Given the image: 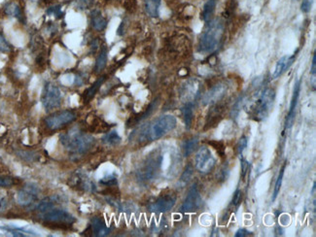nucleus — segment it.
Wrapping results in <instances>:
<instances>
[{"label":"nucleus","instance_id":"1","mask_svg":"<svg viewBox=\"0 0 316 237\" xmlns=\"http://www.w3.org/2000/svg\"><path fill=\"white\" fill-rule=\"evenodd\" d=\"M177 120L173 115L161 116L150 125L143 126L138 133V141H155L162 138L176 127Z\"/></svg>","mask_w":316,"mask_h":237},{"label":"nucleus","instance_id":"2","mask_svg":"<svg viewBox=\"0 0 316 237\" xmlns=\"http://www.w3.org/2000/svg\"><path fill=\"white\" fill-rule=\"evenodd\" d=\"M61 142L67 150L72 152L73 155L82 156L93 147L95 138L74 127L68 132L61 135Z\"/></svg>","mask_w":316,"mask_h":237},{"label":"nucleus","instance_id":"3","mask_svg":"<svg viewBox=\"0 0 316 237\" xmlns=\"http://www.w3.org/2000/svg\"><path fill=\"white\" fill-rule=\"evenodd\" d=\"M224 31L225 26L220 19L210 21L200 39L199 51L201 53L214 52L223 38Z\"/></svg>","mask_w":316,"mask_h":237},{"label":"nucleus","instance_id":"4","mask_svg":"<svg viewBox=\"0 0 316 237\" xmlns=\"http://www.w3.org/2000/svg\"><path fill=\"white\" fill-rule=\"evenodd\" d=\"M275 98V92L270 88L261 91L251 101L248 113L255 121L265 120L272 109Z\"/></svg>","mask_w":316,"mask_h":237},{"label":"nucleus","instance_id":"5","mask_svg":"<svg viewBox=\"0 0 316 237\" xmlns=\"http://www.w3.org/2000/svg\"><path fill=\"white\" fill-rule=\"evenodd\" d=\"M163 162V156L161 154H151L140 165L136 172V177L141 182H149L153 180L159 172Z\"/></svg>","mask_w":316,"mask_h":237},{"label":"nucleus","instance_id":"6","mask_svg":"<svg viewBox=\"0 0 316 237\" xmlns=\"http://www.w3.org/2000/svg\"><path fill=\"white\" fill-rule=\"evenodd\" d=\"M41 101L46 111L59 108L62 103V92L61 90L52 83H47L44 86Z\"/></svg>","mask_w":316,"mask_h":237},{"label":"nucleus","instance_id":"7","mask_svg":"<svg viewBox=\"0 0 316 237\" xmlns=\"http://www.w3.org/2000/svg\"><path fill=\"white\" fill-rule=\"evenodd\" d=\"M76 119L75 113L69 110L56 112L45 119V124L47 127L51 130L60 129L66 125L72 123Z\"/></svg>","mask_w":316,"mask_h":237},{"label":"nucleus","instance_id":"8","mask_svg":"<svg viewBox=\"0 0 316 237\" xmlns=\"http://www.w3.org/2000/svg\"><path fill=\"white\" fill-rule=\"evenodd\" d=\"M196 168L202 173H208L213 169L216 163V159L212 156L211 151L206 147L203 146L197 152L195 158Z\"/></svg>","mask_w":316,"mask_h":237},{"label":"nucleus","instance_id":"9","mask_svg":"<svg viewBox=\"0 0 316 237\" xmlns=\"http://www.w3.org/2000/svg\"><path fill=\"white\" fill-rule=\"evenodd\" d=\"M40 193V190L34 184H27L23 189L18 191L17 201L20 205L29 206L34 203Z\"/></svg>","mask_w":316,"mask_h":237},{"label":"nucleus","instance_id":"10","mask_svg":"<svg viewBox=\"0 0 316 237\" xmlns=\"http://www.w3.org/2000/svg\"><path fill=\"white\" fill-rule=\"evenodd\" d=\"M176 202V196L172 193L163 194L149 205V210L157 213H166L174 208Z\"/></svg>","mask_w":316,"mask_h":237},{"label":"nucleus","instance_id":"11","mask_svg":"<svg viewBox=\"0 0 316 237\" xmlns=\"http://www.w3.org/2000/svg\"><path fill=\"white\" fill-rule=\"evenodd\" d=\"M43 220L48 222L54 223H73L76 220L75 218L65 210L62 209H51L43 214Z\"/></svg>","mask_w":316,"mask_h":237},{"label":"nucleus","instance_id":"12","mask_svg":"<svg viewBox=\"0 0 316 237\" xmlns=\"http://www.w3.org/2000/svg\"><path fill=\"white\" fill-rule=\"evenodd\" d=\"M202 205V197L198 189L197 184H193L191 187L182 206H181V211L183 213H189L193 212L197 209H199Z\"/></svg>","mask_w":316,"mask_h":237},{"label":"nucleus","instance_id":"13","mask_svg":"<svg viewBox=\"0 0 316 237\" xmlns=\"http://www.w3.org/2000/svg\"><path fill=\"white\" fill-rule=\"evenodd\" d=\"M300 81H297L295 84V87H294V92H293V95L291 98L289 111H288L286 121H285V129L291 127L294 123V120L296 117V108L298 105V100H299V95H300Z\"/></svg>","mask_w":316,"mask_h":237},{"label":"nucleus","instance_id":"14","mask_svg":"<svg viewBox=\"0 0 316 237\" xmlns=\"http://www.w3.org/2000/svg\"><path fill=\"white\" fill-rule=\"evenodd\" d=\"M227 92V85L226 84H219L216 85L215 87H213L209 92H207L204 97H203V103L205 105L206 104H210L213 102H217L219 100H221L223 98V96L225 95Z\"/></svg>","mask_w":316,"mask_h":237},{"label":"nucleus","instance_id":"15","mask_svg":"<svg viewBox=\"0 0 316 237\" xmlns=\"http://www.w3.org/2000/svg\"><path fill=\"white\" fill-rule=\"evenodd\" d=\"M295 58H296V55L292 56V57H289V56H284L282 57L277 63H276V65H275V68H274V71L272 73V79H276L278 78L280 75H282L294 63L295 61Z\"/></svg>","mask_w":316,"mask_h":237},{"label":"nucleus","instance_id":"16","mask_svg":"<svg viewBox=\"0 0 316 237\" xmlns=\"http://www.w3.org/2000/svg\"><path fill=\"white\" fill-rule=\"evenodd\" d=\"M91 225L95 236H106L110 233V228L99 217H94L91 221Z\"/></svg>","mask_w":316,"mask_h":237},{"label":"nucleus","instance_id":"17","mask_svg":"<svg viewBox=\"0 0 316 237\" xmlns=\"http://www.w3.org/2000/svg\"><path fill=\"white\" fill-rule=\"evenodd\" d=\"M74 181V184L73 186L75 187H79L81 188L82 190H92L95 186L93 185V183L89 180V178L87 176H85L84 174H81V173H76L74 174V178L72 179Z\"/></svg>","mask_w":316,"mask_h":237},{"label":"nucleus","instance_id":"18","mask_svg":"<svg viewBox=\"0 0 316 237\" xmlns=\"http://www.w3.org/2000/svg\"><path fill=\"white\" fill-rule=\"evenodd\" d=\"M107 26V21L102 16L101 12L99 10H95L92 12V27L97 31L101 32L103 31Z\"/></svg>","mask_w":316,"mask_h":237},{"label":"nucleus","instance_id":"19","mask_svg":"<svg viewBox=\"0 0 316 237\" xmlns=\"http://www.w3.org/2000/svg\"><path fill=\"white\" fill-rule=\"evenodd\" d=\"M162 0H145V10L152 18L159 16V10Z\"/></svg>","mask_w":316,"mask_h":237},{"label":"nucleus","instance_id":"20","mask_svg":"<svg viewBox=\"0 0 316 237\" xmlns=\"http://www.w3.org/2000/svg\"><path fill=\"white\" fill-rule=\"evenodd\" d=\"M59 203V198L58 196L54 195V196H48L46 198H44L43 200H41L39 202V204L37 205V210L39 212L45 213L51 209L54 208V206Z\"/></svg>","mask_w":316,"mask_h":237},{"label":"nucleus","instance_id":"21","mask_svg":"<svg viewBox=\"0 0 316 237\" xmlns=\"http://www.w3.org/2000/svg\"><path fill=\"white\" fill-rule=\"evenodd\" d=\"M183 112V117H184V122L187 129H190L193 119H194V104L192 102H187L185 106L182 109Z\"/></svg>","mask_w":316,"mask_h":237},{"label":"nucleus","instance_id":"22","mask_svg":"<svg viewBox=\"0 0 316 237\" xmlns=\"http://www.w3.org/2000/svg\"><path fill=\"white\" fill-rule=\"evenodd\" d=\"M215 7H216V0H208L204 6L202 12V20L205 22H208L215 11Z\"/></svg>","mask_w":316,"mask_h":237},{"label":"nucleus","instance_id":"23","mask_svg":"<svg viewBox=\"0 0 316 237\" xmlns=\"http://www.w3.org/2000/svg\"><path fill=\"white\" fill-rule=\"evenodd\" d=\"M107 57H108V51L107 48L105 46L102 47L97 59H96V63H95V70L96 73L100 72L101 70L104 69V67L106 66L107 63Z\"/></svg>","mask_w":316,"mask_h":237},{"label":"nucleus","instance_id":"24","mask_svg":"<svg viewBox=\"0 0 316 237\" xmlns=\"http://www.w3.org/2000/svg\"><path fill=\"white\" fill-rule=\"evenodd\" d=\"M102 142L108 146H117L121 142V137L116 130H111L103 136Z\"/></svg>","mask_w":316,"mask_h":237},{"label":"nucleus","instance_id":"25","mask_svg":"<svg viewBox=\"0 0 316 237\" xmlns=\"http://www.w3.org/2000/svg\"><path fill=\"white\" fill-rule=\"evenodd\" d=\"M5 13L8 15V16H11V17H15L19 20H22L23 18V13H22V10L20 8V6L16 3H9L6 7H5Z\"/></svg>","mask_w":316,"mask_h":237},{"label":"nucleus","instance_id":"26","mask_svg":"<svg viewBox=\"0 0 316 237\" xmlns=\"http://www.w3.org/2000/svg\"><path fill=\"white\" fill-rule=\"evenodd\" d=\"M198 145H199L198 138H192V139L187 140L183 145L184 156L189 157L191 154H193L195 152V150L198 148Z\"/></svg>","mask_w":316,"mask_h":237},{"label":"nucleus","instance_id":"27","mask_svg":"<svg viewBox=\"0 0 316 237\" xmlns=\"http://www.w3.org/2000/svg\"><path fill=\"white\" fill-rule=\"evenodd\" d=\"M242 191L238 189V190H236V192L234 193V196H233V199H232V201H231V203H230V206H229V210H234V211H236L238 207H239V205H240V203H241V200H242Z\"/></svg>","mask_w":316,"mask_h":237},{"label":"nucleus","instance_id":"28","mask_svg":"<svg viewBox=\"0 0 316 237\" xmlns=\"http://www.w3.org/2000/svg\"><path fill=\"white\" fill-rule=\"evenodd\" d=\"M285 167H286V162L283 164L282 168L280 169V172H279L278 178H277V180H276V183H275V186H274V190H273V195H272V201L275 200V198L277 197L278 192H279V190H280V188H281V185H282V180H283V175H284Z\"/></svg>","mask_w":316,"mask_h":237},{"label":"nucleus","instance_id":"29","mask_svg":"<svg viewBox=\"0 0 316 237\" xmlns=\"http://www.w3.org/2000/svg\"><path fill=\"white\" fill-rule=\"evenodd\" d=\"M17 155L22 159H24L26 161H30V162L37 160V158H38L37 154H35L34 152H31V151H19L17 153Z\"/></svg>","mask_w":316,"mask_h":237},{"label":"nucleus","instance_id":"30","mask_svg":"<svg viewBox=\"0 0 316 237\" xmlns=\"http://www.w3.org/2000/svg\"><path fill=\"white\" fill-rule=\"evenodd\" d=\"M15 185V179L10 176L0 175V188H10Z\"/></svg>","mask_w":316,"mask_h":237},{"label":"nucleus","instance_id":"31","mask_svg":"<svg viewBox=\"0 0 316 237\" xmlns=\"http://www.w3.org/2000/svg\"><path fill=\"white\" fill-rule=\"evenodd\" d=\"M104 76L103 77H101V78H99L92 87H91V89L87 92V96H88V98H91V97H93L94 95H95V94L97 92V90L99 89V87H100V85L103 83V81H104Z\"/></svg>","mask_w":316,"mask_h":237},{"label":"nucleus","instance_id":"32","mask_svg":"<svg viewBox=\"0 0 316 237\" xmlns=\"http://www.w3.org/2000/svg\"><path fill=\"white\" fill-rule=\"evenodd\" d=\"M100 184L104 186H114L117 184V177L115 174L107 175L100 180Z\"/></svg>","mask_w":316,"mask_h":237},{"label":"nucleus","instance_id":"33","mask_svg":"<svg viewBox=\"0 0 316 237\" xmlns=\"http://www.w3.org/2000/svg\"><path fill=\"white\" fill-rule=\"evenodd\" d=\"M240 166H241V173H240V178L242 180H245V177H246V174L247 172L249 171V168H250V163L244 159V158H240Z\"/></svg>","mask_w":316,"mask_h":237},{"label":"nucleus","instance_id":"34","mask_svg":"<svg viewBox=\"0 0 316 237\" xmlns=\"http://www.w3.org/2000/svg\"><path fill=\"white\" fill-rule=\"evenodd\" d=\"M193 172H194V169H193V166L191 164H189L185 171L183 172L182 176H181V182H184V183H188L189 180L191 179L192 175H193Z\"/></svg>","mask_w":316,"mask_h":237},{"label":"nucleus","instance_id":"35","mask_svg":"<svg viewBox=\"0 0 316 237\" xmlns=\"http://www.w3.org/2000/svg\"><path fill=\"white\" fill-rule=\"evenodd\" d=\"M0 52L2 53H9L10 52V45L4 38V36L0 33Z\"/></svg>","mask_w":316,"mask_h":237},{"label":"nucleus","instance_id":"36","mask_svg":"<svg viewBox=\"0 0 316 237\" xmlns=\"http://www.w3.org/2000/svg\"><path fill=\"white\" fill-rule=\"evenodd\" d=\"M209 145H211L213 148H215L217 150V152L221 155V157H224V153H225V146L222 142L220 141H211L209 142Z\"/></svg>","mask_w":316,"mask_h":237},{"label":"nucleus","instance_id":"37","mask_svg":"<svg viewBox=\"0 0 316 237\" xmlns=\"http://www.w3.org/2000/svg\"><path fill=\"white\" fill-rule=\"evenodd\" d=\"M313 4V0H302L301 5H300V10L302 13H308L311 10Z\"/></svg>","mask_w":316,"mask_h":237},{"label":"nucleus","instance_id":"38","mask_svg":"<svg viewBox=\"0 0 316 237\" xmlns=\"http://www.w3.org/2000/svg\"><path fill=\"white\" fill-rule=\"evenodd\" d=\"M247 147V138L245 136L241 137L237 143V153L238 155H242L243 151L245 150V148Z\"/></svg>","mask_w":316,"mask_h":237},{"label":"nucleus","instance_id":"39","mask_svg":"<svg viewBox=\"0 0 316 237\" xmlns=\"http://www.w3.org/2000/svg\"><path fill=\"white\" fill-rule=\"evenodd\" d=\"M47 14L50 16H55L57 18H60V17H62L63 12H62L61 6H54V7H51L48 9Z\"/></svg>","mask_w":316,"mask_h":237},{"label":"nucleus","instance_id":"40","mask_svg":"<svg viewBox=\"0 0 316 237\" xmlns=\"http://www.w3.org/2000/svg\"><path fill=\"white\" fill-rule=\"evenodd\" d=\"M228 176H229V168H228V167H223V168L219 171V173L217 174V178L220 179L221 182H224L225 180H227Z\"/></svg>","mask_w":316,"mask_h":237},{"label":"nucleus","instance_id":"41","mask_svg":"<svg viewBox=\"0 0 316 237\" xmlns=\"http://www.w3.org/2000/svg\"><path fill=\"white\" fill-rule=\"evenodd\" d=\"M252 235V232L246 230L245 228H240L236 232V237H244V236H249Z\"/></svg>","mask_w":316,"mask_h":237},{"label":"nucleus","instance_id":"42","mask_svg":"<svg viewBox=\"0 0 316 237\" xmlns=\"http://www.w3.org/2000/svg\"><path fill=\"white\" fill-rule=\"evenodd\" d=\"M92 3H93V0H78V5L82 9L89 7L90 5H92Z\"/></svg>","mask_w":316,"mask_h":237},{"label":"nucleus","instance_id":"43","mask_svg":"<svg viewBox=\"0 0 316 237\" xmlns=\"http://www.w3.org/2000/svg\"><path fill=\"white\" fill-rule=\"evenodd\" d=\"M310 73H311V75H312L313 78H314V77H315V73H316V56H315V54L313 55V58H312Z\"/></svg>","mask_w":316,"mask_h":237},{"label":"nucleus","instance_id":"44","mask_svg":"<svg viewBox=\"0 0 316 237\" xmlns=\"http://www.w3.org/2000/svg\"><path fill=\"white\" fill-rule=\"evenodd\" d=\"M6 206V200L3 197H0V211L4 209Z\"/></svg>","mask_w":316,"mask_h":237},{"label":"nucleus","instance_id":"45","mask_svg":"<svg viewBox=\"0 0 316 237\" xmlns=\"http://www.w3.org/2000/svg\"><path fill=\"white\" fill-rule=\"evenodd\" d=\"M315 185H316V184H315V182H314V183H313V188H312V194L315 192Z\"/></svg>","mask_w":316,"mask_h":237},{"label":"nucleus","instance_id":"46","mask_svg":"<svg viewBox=\"0 0 316 237\" xmlns=\"http://www.w3.org/2000/svg\"><path fill=\"white\" fill-rule=\"evenodd\" d=\"M1 160H2V158H0V161H1Z\"/></svg>","mask_w":316,"mask_h":237}]
</instances>
